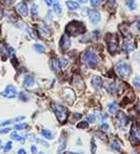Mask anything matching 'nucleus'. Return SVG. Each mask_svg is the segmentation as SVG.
<instances>
[{
    "label": "nucleus",
    "mask_w": 140,
    "mask_h": 154,
    "mask_svg": "<svg viewBox=\"0 0 140 154\" xmlns=\"http://www.w3.org/2000/svg\"><path fill=\"white\" fill-rule=\"evenodd\" d=\"M51 108H53L54 114L57 118V120L61 122V124H64L67 121V118H68V110L65 106L57 104H51Z\"/></svg>",
    "instance_id": "obj_1"
},
{
    "label": "nucleus",
    "mask_w": 140,
    "mask_h": 154,
    "mask_svg": "<svg viewBox=\"0 0 140 154\" xmlns=\"http://www.w3.org/2000/svg\"><path fill=\"white\" fill-rule=\"evenodd\" d=\"M86 28L85 26L80 22L77 21H72L69 23L66 27V32L71 35H77L85 33Z\"/></svg>",
    "instance_id": "obj_2"
},
{
    "label": "nucleus",
    "mask_w": 140,
    "mask_h": 154,
    "mask_svg": "<svg viewBox=\"0 0 140 154\" xmlns=\"http://www.w3.org/2000/svg\"><path fill=\"white\" fill-rule=\"evenodd\" d=\"M82 62L89 65L90 67H95L98 63V58L95 53H92L90 51H86V52L82 55L81 58Z\"/></svg>",
    "instance_id": "obj_3"
},
{
    "label": "nucleus",
    "mask_w": 140,
    "mask_h": 154,
    "mask_svg": "<svg viewBox=\"0 0 140 154\" xmlns=\"http://www.w3.org/2000/svg\"><path fill=\"white\" fill-rule=\"evenodd\" d=\"M106 41L108 44V49L111 54H115L118 47V39L115 34H108L106 35Z\"/></svg>",
    "instance_id": "obj_4"
},
{
    "label": "nucleus",
    "mask_w": 140,
    "mask_h": 154,
    "mask_svg": "<svg viewBox=\"0 0 140 154\" xmlns=\"http://www.w3.org/2000/svg\"><path fill=\"white\" fill-rule=\"evenodd\" d=\"M115 69L118 75L121 77L122 79H126L127 77L131 73V67L130 65L125 62V61H119L115 65Z\"/></svg>",
    "instance_id": "obj_5"
},
{
    "label": "nucleus",
    "mask_w": 140,
    "mask_h": 154,
    "mask_svg": "<svg viewBox=\"0 0 140 154\" xmlns=\"http://www.w3.org/2000/svg\"><path fill=\"white\" fill-rule=\"evenodd\" d=\"M138 133H139V131L136 128V126L133 125L132 128H131V132H130V141H131V143L134 146H136L137 145H139V143H140Z\"/></svg>",
    "instance_id": "obj_6"
},
{
    "label": "nucleus",
    "mask_w": 140,
    "mask_h": 154,
    "mask_svg": "<svg viewBox=\"0 0 140 154\" xmlns=\"http://www.w3.org/2000/svg\"><path fill=\"white\" fill-rule=\"evenodd\" d=\"M1 95L5 98H8V99H13V98H15L17 95V90L16 88L13 86V85H8L6 87V89H5Z\"/></svg>",
    "instance_id": "obj_7"
},
{
    "label": "nucleus",
    "mask_w": 140,
    "mask_h": 154,
    "mask_svg": "<svg viewBox=\"0 0 140 154\" xmlns=\"http://www.w3.org/2000/svg\"><path fill=\"white\" fill-rule=\"evenodd\" d=\"M116 119H117V121L119 122V125H120L121 126L127 125V124L129 122V118H128V116L124 112H122V111H118L116 113Z\"/></svg>",
    "instance_id": "obj_8"
},
{
    "label": "nucleus",
    "mask_w": 140,
    "mask_h": 154,
    "mask_svg": "<svg viewBox=\"0 0 140 154\" xmlns=\"http://www.w3.org/2000/svg\"><path fill=\"white\" fill-rule=\"evenodd\" d=\"M16 10H17V12L20 15H22V17H27L28 15V7H27V5H26V3L24 2H21V3H19L17 6H16Z\"/></svg>",
    "instance_id": "obj_9"
},
{
    "label": "nucleus",
    "mask_w": 140,
    "mask_h": 154,
    "mask_svg": "<svg viewBox=\"0 0 140 154\" xmlns=\"http://www.w3.org/2000/svg\"><path fill=\"white\" fill-rule=\"evenodd\" d=\"M89 17H90V20H91V22L93 23V24H96L100 21V14L98 13L97 11H95V10H93V11H91L90 12V14H89Z\"/></svg>",
    "instance_id": "obj_10"
},
{
    "label": "nucleus",
    "mask_w": 140,
    "mask_h": 154,
    "mask_svg": "<svg viewBox=\"0 0 140 154\" xmlns=\"http://www.w3.org/2000/svg\"><path fill=\"white\" fill-rule=\"evenodd\" d=\"M71 46V39L69 38L68 35H63L60 40V47L61 49H63V50H67V49H69V47Z\"/></svg>",
    "instance_id": "obj_11"
},
{
    "label": "nucleus",
    "mask_w": 140,
    "mask_h": 154,
    "mask_svg": "<svg viewBox=\"0 0 140 154\" xmlns=\"http://www.w3.org/2000/svg\"><path fill=\"white\" fill-rule=\"evenodd\" d=\"M0 55H1L3 60H6L8 59L9 55H10V51L8 50L7 46L4 43H2L1 45H0Z\"/></svg>",
    "instance_id": "obj_12"
},
{
    "label": "nucleus",
    "mask_w": 140,
    "mask_h": 154,
    "mask_svg": "<svg viewBox=\"0 0 140 154\" xmlns=\"http://www.w3.org/2000/svg\"><path fill=\"white\" fill-rule=\"evenodd\" d=\"M92 84L93 88H95V90H99L101 88V86H102V80L97 76L93 77L92 80Z\"/></svg>",
    "instance_id": "obj_13"
},
{
    "label": "nucleus",
    "mask_w": 140,
    "mask_h": 154,
    "mask_svg": "<svg viewBox=\"0 0 140 154\" xmlns=\"http://www.w3.org/2000/svg\"><path fill=\"white\" fill-rule=\"evenodd\" d=\"M71 97L74 99V92H72L71 90H70V89H66L65 90V94H64V98H65L66 101H68L69 104H72V101H74V100L71 99Z\"/></svg>",
    "instance_id": "obj_14"
},
{
    "label": "nucleus",
    "mask_w": 140,
    "mask_h": 154,
    "mask_svg": "<svg viewBox=\"0 0 140 154\" xmlns=\"http://www.w3.org/2000/svg\"><path fill=\"white\" fill-rule=\"evenodd\" d=\"M25 119V117H17V118H14V119H11V120H8V121H5L3 122L2 124H0L1 126H5V125H11V124H14V122H20Z\"/></svg>",
    "instance_id": "obj_15"
},
{
    "label": "nucleus",
    "mask_w": 140,
    "mask_h": 154,
    "mask_svg": "<svg viewBox=\"0 0 140 154\" xmlns=\"http://www.w3.org/2000/svg\"><path fill=\"white\" fill-rule=\"evenodd\" d=\"M23 84L25 87H32L34 84V79L32 76H27L24 80Z\"/></svg>",
    "instance_id": "obj_16"
},
{
    "label": "nucleus",
    "mask_w": 140,
    "mask_h": 154,
    "mask_svg": "<svg viewBox=\"0 0 140 154\" xmlns=\"http://www.w3.org/2000/svg\"><path fill=\"white\" fill-rule=\"evenodd\" d=\"M51 69H53L54 72H58L59 69H61L57 59H53L51 60Z\"/></svg>",
    "instance_id": "obj_17"
},
{
    "label": "nucleus",
    "mask_w": 140,
    "mask_h": 154,
    "mask_svg": "<svg viewBox=\"0 0 140 154\" xmlns=\"http://www.w3.org/2000/svg\"><path fill=\"white\" fill-rule=\"evenodd\" d=\"M109 112L111 113V114H115L116 112H118V105L116 102H112V104H109Z\"/></svg>",
    "instance_id": "obj_18"
},
{
    "label": "nucleus",
    "mask_w": 140,
    "mask_h": 154,
    "mask_svg": "<svg viewBox=\"0 0 140 154\" xmlns=\"http://www.w3.org/2000/svg\"><path fill=\"white\" fill-rule=\"evenodd\" d=\"M66 5L71 10H76V9L79 8V4L77 3V2H74V1H67Z\"/></svg>",
    "instance_id": "obj_19"
},
{
    "label": "nucleus",
    "mask_w": 140,
    "mask_h": 154,
    "mask_svg": "<svg viewBox=\"0 0 140 154\" xmlns=\"http://www.w3.org/2000/svg\"><path fill=\"white\" fill-rule=\"evenodd\" d=\"M11 138H12L13 140H14V141L24 143V138H23V137H21V136H19L16 132H13L12 134H11Z\"/></svg>",
    "instance_id": "obj_20"
},
{
    "label": "nucleus",
    "mask_w": 140,
    "mask_h": 154,
    "mask_svg": "<svg viewBox=\"0 0 140 154\" xmlns=\"http://www.w3.org/2000/svg\"><path fill=\"white\" fill-rule=\"evenodd\" d=\"M133 50V45L130 42H126L125 44L123 45V51H125L126 53L131 52V51Z\"/></svg>",
    "instance_id": "obj_21"
},
{
    "label": "nucleus",
    "mask_w": 140,
    "mask_h": 154,
    "mask_svg": "<svg viewBox=\"0 0 140 154\" xmlns=\"http://www.w3.org/2000/svg\"><path fill=\"white\" fill-rule=\"evenodd\" d=\"M115 7H116L115 0H109V2H108V10H110L111 12H113V11H115Z\"/></svg>",
    "instance_id": "obj_22"
},
{
    "label": "nucleus",
    "mask_w": 140,
    "mask_h": 154,
    "mask_svg": "<svg viewBox=\"0 0 140 154\" xmlns=\"http://www.w3.org/2000/svg\"><path fill=\"white\" fill-rule=\"evenodd\" d=\"M111 147L112 148V149H115V150H120V148H121V143H119L118 141H113V142L111 143Z\"/></svg>",
    "instance_id": "obj_23"
},
{
    "label": "nucleus",
    "mask_w": 140,
    "mask_h": 154,
    "mask_svg": "<svg viewBox=\"0 0 140 154\" xmlns=\"http://www.w3.org/2000/svg\"><path fill=\"white\" fill-rule=\"evenodd\" d=\"M41 134H42L46 139H51V138H53V134H51V132L48 129H43L42 132H41Z\"/></svg>",
    "instance_id": "obj_24"
},
{
    "label": "nucleus",
    "mask_w": 140,
    "mask_h": 154,
    "mask_svg": "<svg viewBox=\"0 0 140 154\" xmlns=\"http://www.w3.org/2000/svg\"><path fill=\"white\" fill-rule=\"evenodd\" d=\"M29 125L26 124V122H23V124H18V125H14V128L15 129H26V128H28Z\"/></svg>",
    "instance_id": "obj_25"
},
{
    "label": "nucleus",
    "mask_w": 140,
    "mask_h": 154,
    "mask_svg": "<svg viewBox=\"0 0 140 154\" xmlns=\"http://www.w3.org/2000/svg\"><path fill=\"white\" fill-rule=\"evenodd\" d=\"M54 11L55 14H60L62 13V9H61V6L58 4V3H55L54 5Z\"/></svg>",
    "instance_id": "obj_26"
},
{
    "label": "nucleus",
    "mask_w": 140,
    "mask_h": 154,
    "mask_svg": "<svg viewBox=\"0 0 140 154\" xmlns=\"http://www.w3.org/2000/svg\"><path fill=\"white\" fill-rule=\"evenodd\" d=\"M127 5L130 9H132V10L136 9V1H134V0H127Z\"/></svg>",
    "instance_id": "obj_27"
},
{
    "label": "nucleus",
    "mask_w": 140,
    "mask_h": 154,
    "mask_svg": "<svg viewBox=\"0 0 140 154\" xmlns=\"http://www.w3.org/2000/svg\"><path fill=\"white\" fill-rule=\"evenodd\" d=\"M58 62H59V66L60 68H65L67 65H68V61L66 59H58Z\"/></svg>",
    "instance_id": "obj_28"
},
{
    "label": "nucleus",
    "mask_w": 140,
    "mask_h": 154,
    "mask_svg": "<svg viewBox=\"0 0 140 154\" xmlns=\"http://www.w3.org/2000/svg\"><path fill=\"white\" fill-rule=\"evenodd\" d=\"M34 49L37 51V52L39 53H43L44 51H45V47L42 45H40V44H35L34 45Z\"/></svg>",
    "instance_id": "obj_29"
},
{
    "label": "nucleus",
    "mask_w": 140,
    "mask_h": 154,
    "mask_svg": "<svg viewBox=\"0 0 140 154\" xmlns=\"http://www.w3.org/2000/svg\"><path fill=\"white\" fill-rule=\"evenodd\" d=\"M133 85L136 86V88L140 91V78H136V79H133Z\"/></svg>",
    "instance_id": "obj_30"
},
{
    "label": "nucleus",
    "mask_w": 140,
    "mask_h": 154,
    "mask_svg": "<svg viewBox=\"0 0 140 154\" xmlns=\"http://www.w3.org/2000/svg\"><path fill=\"white\" fill-rule=\"evenodd\" d=\"M30 31V35H32V37L34 38H38V35H37V32H36L35 30H34V29H30L29 30Z\"/></svg>",
    "instance_id": "obj_31"
},
{
    "label": "nucleus",
    "mask_w": 140,
    "mask_h": 154,
    "mask_svg": "<svg viewBox=\"0 0 140 154\" xmlns=\"http://www.w3.org/2000/svg\"><path fill=\"white\" fill-rule=\"evenodd\" d=\"M12 146H13L12 142H8V143H7V145L5 146V147H4V151H5V152L10 151V150L12 149Z\"/></svg>",
    "instance_id": "obj_32"
},
{
    "label": "nucleus",
    "mask_w": 140,
    "mask_h": 154,
    "mask_svg": "<svg viewBox=\"0 0 140 154\" xmlns=\"http://www.w3.org/2000/svg\"><path fill=\"white\" fill-rule=\"evenodd\" d=\"M77 127L78 128H88L89 127V125H88V122H81L77 125Z\"/></svg>",
    "instance_id": "obj_33"
},
{
    "label": "nucleus",
    "mask_w": 140,
    "mask_h": 154,
    "mask_svg": "<svg viewBox=\"0 0 140 154\" xmlns=\"http://www.w3.org/2000/svg\"><path fill=\"white\" fill-rule=\"evenodd\" d=\"M91 143H92V150H91V151H92V154H95V151H96V146H95V141L92 140Z\"/></svg>",
    "instance_id": "obj_34"
},
{
    "label": "nucleus",
    "mask_w": 140,
    "mask_h": 154,
    "mask_svg": "<svg viewBox=\"0 0 140 154\" xmlns=\"http://www.w3.org/2000/svg\"><path fill=\"white\" fill-rule=\"evenodd\" d=\"M19 98H20V100H21V101H26L28 100V97L25 95L24 92H21V93L19 94Z\"/></svg>",
    "instance_id": "obj_35"
},
{
    "label": "nucleus",
    "mask_w": 140,
    "mask_h": 154,
    "mask_svg": "<svg viewBox=\"0 0 140 154\" xmlns=\"http://www.w3.org/2000/svg\"><path fill=\"white\" fill-rule=\"evenodd\" d=\"M32 13L34 15H37L38 14V11H37V6H35V5H34L33 8H32Z\"/></svg>",
    "instance_id": "obj_36"
},
{
    "label": "nucleus",
    "mask_w": 140,
    "mask_h": 154,
    "mask_svg": "<svg viewBox=\"0 0 140 154\" xmlns=\"http://www.w3.org/2000/svg\"><path fill=\"white\" fill-rule=\"evenodd\" d=\"M5 5H12L15 0H1Z\"/></svg>",
    "instance_id": "obj_37"
},
{
    "label": "nucleus",
    "mask_w": 140,
    "mask_h": 154,
    "mask_svg": "<svg viewBox=\"0 0 140 154\" xmlns=\"http://www.w3.org/2000/svg\"><path fill=\"white\" fill-rule=\"evenodd\" d=\"M88 120H89L91 122H93L95 121V116L93 115V114H91V115L88 116Z\"/></svg>",
    "instance_id": "obj_38"
},
{
    "label": "nucleus",
    "mask_w": 140,
    "mask_h": 154,
    "mask_svg": "<svg viewBox=\"0 0 140 154\" xmlns=\"http://www.w3.org/2000/svg\"><path fill=\"white\" fill-rule=\"evenodd\" d=\"M10 130H11V128H4V129L0 130V134H6Z\"/></svg>",
    "instance_id": "obj_39"
},
{
    "label": "nucleus",
    "mask_w": 140,
    "mask_h": 154,
    "mask_svg": "<svg viewBox=\"0 0 140 154\" xmlns=\"http://www.w3.org/2000/svg\"><path fill=\"white\" fill-rule=\"evenodd\" d=\"M99 0H91V4L92 6H97L98 4H99Z\"/></svg>",
    "instance_id": "obj_40"
},
{
    "label": "nucleus",
    "mask_w": 140,
    "mask_h": 154,
    "mask_svg": "<svg viewBox=\"0 0 140 154\" xmlns=\"http://www.w3.org/2000/svg\"><path fill=\"white\" fill-rule=\"evenodd\" d=\"M31 150H32L33 154H37V148H36V146H33L32 148H31Z\"/></svg>",
    "instance_id": "obj_41"
},
{
    "label": "nucleus",
    "mask_w": 140,
    "mask_h": 154,
    "mask_svg": "<svg viewBox=\"0 0 140 154\" xmlns=\"http://www.w3.org/2000/svg\"><path fill=\"white\" fill-rule=\"evenodd\" d=\"M45 2L48 6H51V4L54 3V0H45Z\"/></svg>",
    "instance_id": "obj_42"
},
{
    "label": "nucleus",
    "mask_w": 140,
    "mask_h": 154,
    "mask_svg": "<svg viewBox=\"0 0 140 154\" xmlns=\"http://www.w3.org/2000/svg\"><path fill=\"white\" fill-rule=\"evenodd\" d=\"M109 128V125L108 124H103L101 125V129H108Z\"/></svg>",
    "instance_id": "obj_43"
},
{
    "label": "nucleus",
    "mask_w": 140,
    "mask_h": 154,
    "mask_svg": "<svg viewBox=\"0 0 140 154\" xmlns=\"http://www.w3.org/2000/svg\"><path fill=\"white\" fill-rule=\"evenodd\" d=\"M17 154H26V151L23 149V148H20V149H18V151H17Z\"/></svg>",
    "instance_id": "obj_44"
},
{
    "label": "nucleus",
    "mask_w": 140,
    "mask_h": 154,
    "mask_svg": "<svg viewBox=\"0 0 140 154\" xmlns=\"http://www.w3.org/2000/svg\"><path fill=\"white\" fill-rule=\"evenodd\" d=\"M137 28H138V30L140 31V17L137 18Z\"/></svg>",
    "instance_id": "obj_45"
},
{
    "label": "nucleus",
    "mask_w": 140,
    "mask_h": 154,
    "mask_svg": "<svg viewBox=\"0 0 140 154\" xmlns=\"http://www.w3.org/2000/svg\"><path fill=\"white\" fill-rule=\"evenodd\" d=\"M2 15H3V13H2V10L0 9V19L2 18Z\"/></svg>",
    "instance_id": "obj_46"
},
{
    "label": "nucleus",
    "mask_w": 140,
    "mask_h": 154,
    "mask_svg": "<svg viewBox=\"0 0 140 154\" xmlns=\"http://www.w3.org/2000/svg\"><path fill=\"white\" fill-rule=\"evenodd\" d=\"M80 2H82V3H85V2H87V0H80Z\"/></svg>",
    "instance_id": "obj_47"
},
{
    "label": "nucleus",
    "mask_w": 140,
    "mask_h": 154,
    "mask_svg": "<svg viewBox=\"0 0 140 154\" xmlns=\"http://www.w3.org/2000/svg\"><path fill=\"white\" fill-rule=\"evenodd\" d=\"M66 154H77V153H71V152H67Z\"/></svg>",
    "instance_id": "obj_48"
},
{
    "label": "nucleus",
    "mask_w": 140,
    "mask_h": 154,
    "mask_svg": "<svg viewBox=\"0 0 140 154\" xmlns=\"http://www.w3.org/2000/svg\"><path fill=\"white\" fill-rule=\"evenodd\" d=\"M0 145H1V140H0Z\"/></svg>",
    "instance_id": "obj_49"
},
{
    "label": "nucleus",
    "mask_w": 140,
    "mask_h": 154,
    "mask_svg": "<svg viewBox=\"0 0 140 154\" xmlns=\"http://www.w3.org/2000/svg\"><path fill=\"white\" fill-rule=\"evenodd\" d=\"M99 1H103V0H99Z\"/></svg>",
    "instance_id": "obj_50"
},
{
    "label": "nucleus",
    "mask_w": 140,
    "mask_h": 154,
    "mask_svg": "<svg viewBox=\"0 0 140 154\" xmlns=\"http://www.w3.org/2000/svg\"><path fill=\"white\" fill-rule=\"evenodd\" d=\"M39 154H43V153H39Z\"/></svg>",
    "instance_id": "obj_51"
},
{
    "label": "nucleus",
    "mask_w": 140,
    "mask_h": 154,
    "mask_svg": "<svg viewBox=\"0 0 140 154\" xmlns=\"http://www.w3.org/2000/svg\"><path fill=\"white\" fill-rule=\"evenodd\" d=\"M139 126H140V124H139Z\"/></svg>",
    "instance_id": "obj_52"
}]
</instances>
